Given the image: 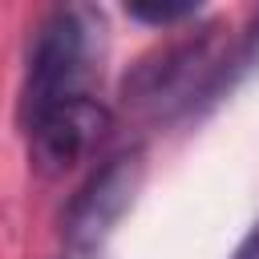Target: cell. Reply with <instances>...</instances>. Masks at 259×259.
<instances>
[{"mask_svg":"<svg viewBox=\"0 0 259 259\" xmlns=\"http://www.w3.org/2000/svg\"><path fill=\"white\" fill-rule=\"evenodd\" d=\"M105 20L89 4H61L45 12L24 49V77L16 97V121H32L36 113L85 97L97 73Z\"/></svg>","mask_w":259,"mask_h":259,"instance_id":"1","label":"cell"},{"mask_svg":"<svg viewBox=\"0 0 259 259\" xmlns=\"http://www.w3.org/2000/svg\"><path fill=\"white\" fill-rule=\"evenodd\" d=\"M219 20H198L174 28L170 40L138 57L121 81V101L138 113L154 117H174L190 113L198 101H210L214 73L227 53H219Z\"/></svg>","mask_w":259,"mask_h":259,"instance_id":"2","label":"cell"},{"mask_svg":"<svg viewBox=\"0 0 259 259\" xmlns=\"http://www.w3.org/2000/svg\"><path fill=\"white\" fill-rule=\"evenodd\" d=\"M142 182H146V154L138 146L134 150H117L101 166H93L89 178L69 194V202L61 210V239H65V247L73 255L101 251L105 239L125 219V210L134 206Z\"/></svg>","mask_w":259,"mask_h":259,"instance_id":"3","label":"cell"},{"mask_svg":"<svg viewBox=\"0 0 259 259\" xmlns=\"http://www.w3.org/2000/svg\"><path fill=\"white\" fill-rule=\"evenodd\" d=\"M28 138V162L36 174L57 178L65 170H73L77 162H85L109 134V109L85 93L73 101H61L45 113H36L32 121L20 125Z\"/></svg>","mask_w":259,"mask_h":259,"instance_id":"4","label":"cell"},{"mask_svg":"<svg viewBox=\"0 0 259 259\" xmlns=\"http://www.w3.org/2000/svg\"><path fill=\"white\" fill-rule=\"evenodd\" d=\"M125 12L150 28H162V32H174L182 28L186 20H198V4L194 0H178V4H158V0H146V4H125Z\"/></svg>","mask_w":259,"mask_h":259,"instance_id":"5","label":"cell"},{"mask_svg":"<svg viewBox=\"0 0 259 259\" xmlns=\"http://www.w3.org/2000/svg\"><path fill=\"white\" fill-rule=\"evenodd\" d=\"M231 259H259V219H255L251 231L239 239V247L231 251Z\"/></svg>","mask_w":259,"mask_h":259,"instance_id":"6","label":"cell"}]
</instances>
